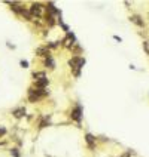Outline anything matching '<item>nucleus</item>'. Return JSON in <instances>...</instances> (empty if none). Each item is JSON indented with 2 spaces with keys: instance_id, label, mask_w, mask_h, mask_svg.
I'll return each instance as SVG.
<instances>
[{
  "instance_id": "6e6552de",
  "label": "nucleus",
  "mask_w": 149,
  "mask_h": 157,
  "mask_svg": "<svg viewBox=\"0 0 149 157\" xmlns=\"http://www.w3.org/2000/svg\"><path fill=\"white\" fill-rule=\"evenodd\" d=\"M45 64H46V67L49 65L51 68H54V61H52V58L49 56V58H46V61H45Z\"/></svg>"
},
{
  "instance_id": "f257e3e1",
  "label": "nucleus",
  "mask_w": 149,
  "mask_h": 157,
  "mask_svg": "<svg viewBox=\"0 0 149 157\" xmlns=\"http://www.w3.org/2000/svg\"><path fill=\"white\" fill-rule=\"evenodd\" d=\"M30 12H31V15L42 16V14H43V8H42V5H39V3H34V5L30 8Z\"/></svg>"
},
{
  "instance_id": "423d86ee",
  "label": "nucleus",
  "mask_w": 149,
  "mask_h": 157,
  "mask_svg": "<svg viewBox=\"0 0 149 157\" xmlns=\"http://www.w3.org/2000/svg\"><path fill=\"white\" fill-rule=\"evenodd\" d=\"M37 54H39L41 56L49 58V51H48V49H45V48H39V49H37Z\"/></svg>"
},
{
  "instance_id": "f03ea898",
  "label": "nucleus",
  "mask_w": 149,
  "mask_h": 157,
  "mask_svg": "<svg viewBox=\"0 0 149 157\" xmlns=\"http://www.w3.org/2000/svg\"><path fill=\"white\" fill-rule=\"evenodd\" d=\"M73 68H81L84 64H85V61L82 59V58H79V56H74V58H72L70 59V62H69Z\"/></svg>"
},
{
  "instance_id": "39448f33",
  "label": "nucleus",
  "mask_w": 149,
  "mask_h": 157,
  "mask_svg": "<svg viewBox=\"0 0 149 157\" xmlns=\"http://www.w3.org/2000/svg\"><path fill=\"white\" fill-rule=\"evenodd\" d=\"M45 85H48V78H45V76H43V77H41L39 80L36 82V86H37V88H43Z\"/></svg>"
},
{
  "instance_id": "f8f14e48",
  "label": "nucleus",
  "mask_w": 149,
  "mask_h": 157,
  "mask_svg": "<svg viewBox=\"0 0 149 157\" xmlns=\"http://www.w3.org/2000/svg\"><path fill=\"white\" fill-rule=\"evenodd\" d=\"M5 132H6V131H5V129H3V128H0V135H3V133H5Z\"/></svg>"
},
{
  "instance_id": "20e7f679",
  "label": "nucleus",
  "mask_w": 149,
  "mask_h": 157,
  "mask_svg": "<svg viewBox=\"0 0 149 157\" xmlns=\"http://www.w3.org/2000/svg\"><path fill=\"white\" fill-rule=\"evenodd\" d=\"M85 141L88 142L90 148H93V147H94V144H95V138H94L91 133H87V136H85Z\"/></svg>"
},
{
  "instance_id": "0eeeda50",
  "label": "nucleus",
  "mask_w": 149,
  "mask_h": 157,
  "mask_svg": "<svg viewBox=\"0 0 149 157\" xmlns=\"http://www.w3.org/2000/svg\"><path fill=\"white\" fill-rule=\"evenodd\" d=\"M24 114H25V110H24V108H18V110L14 111V116H15V117H22Z\"/></svg>"
},
{
  "instance_id": "9d476101",
  "label": "nucleus",
  "mask_w": 149,
  "mask_h": 157,
  "mask_svg": "<svg viewBox=\"0 0 149 157\" xmlns=\"http://www.w3.org/2000/svg\"><path fill=\"white\" fill-rule=\"evenodd\" d=\"M11 154H12L14 157H20V153L17 151V148H14V150H11Z\"/></svg>"
},
{
  "instance_id": "7ed1b4c3",
  "label": "nucleus",
  "mask_w": 149,
  "mask_h": 157,
  "mask_svg": "<svg viewBox=\"0 0 149 157\" xmlns=\"http://www.w3.org/2000/svg\"><path fill=\"white\" fill-rule=\"evenodd\" d=\"M81 117H82V108L78 105L76 108L72 111V119H74L76 122H81Z\"/></svg>"
},
{
  "instance_id": "1a4fd4ad",
  "label": "nucleus",
  "mask_w": 149,
  "mask_h": 157,
  "mask_svg": "<svg viewBox=\"0 0 149 157\" xmlns=\"http://www.w3.org/2000/svg\"><path fill=\"white\" fill-rule=\"evenodd\" d=\"M131 21H133V22H136L137 25H143V22L140 21V18H139V16H133V18H131Z\"/></svg>"
},
{
  "instance_id": "9b49d317",
  "label": "nucleus",
  "mask_w": 149,
  "mask_h": 157,
  "mask_svg": "<svg viewBox=\"0 0 149 157\" xmlns=\"http://www.w3.org/2000/svg\"><path fill=\"white\" fill-rule=\"evenodd\" d=\"M21 65H22V67H27L28 62H27V61H21Z\"/></svg>"
}]
</instances>
